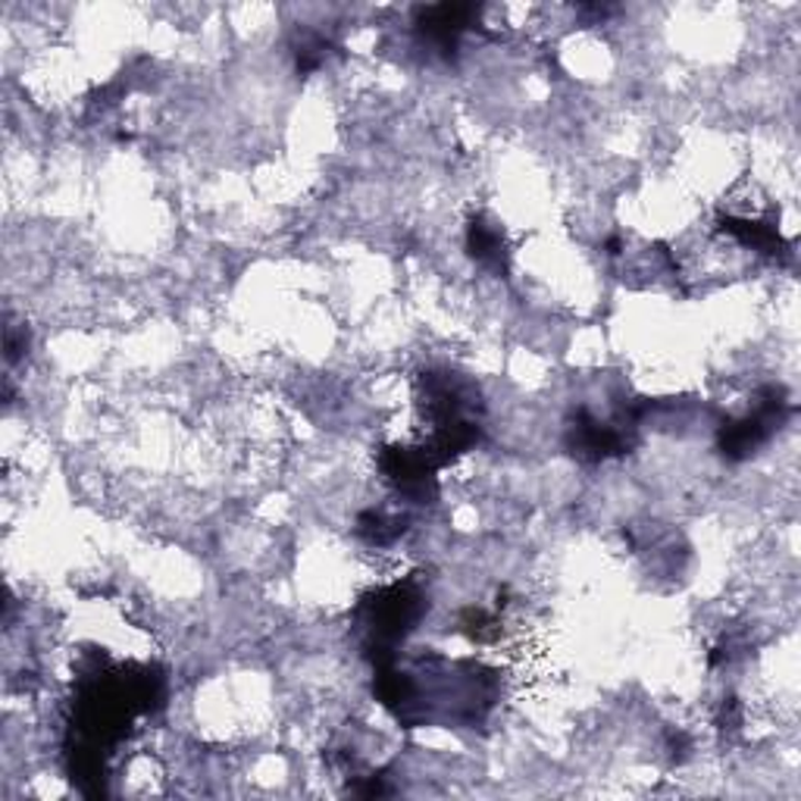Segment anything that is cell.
Masks as SVG:
<instances>
[{"label": "cell", "instance_id": "obj_1", "mask_svg": "<svg viewBox=\"0 0 801 801\" xmlns=\"http://www.w3.org/2000/svg\"><path fill=\"white\" fill-rule=\"evenodd\" d=\"M467 247H470V254L476 257V264H482V267H492L498 269V272L508 267L504 235H501V229L492 226V223L472 220L470 232H467Z\"/></svg>", "mask_w": 801, "mask_h": 801}]
</instances>
